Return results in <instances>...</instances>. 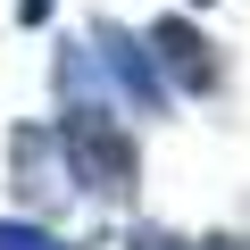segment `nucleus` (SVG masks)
Segmentation results:
<instances>
[{
  "mask_svg": "<svg viewBox=\"0 0 250 250\" xmlns=\"http://www.w3.org/2000/svg\"><path fill=\"white\" fill-rule=\"evenodd\" d=\"M192 9H208V0H192Z\"/></svg>",
  "mask_w": 250,
  "mask_h": 250,
  "instance_id": "1a4fd4ad",
  "label": "nucleus"
},
{
  "mask_svg": "<svg viewBox=\"0 0 250 250\" xmlns=\"http://www.w3.org/2000/svg\"><path fill=\"white\" fill-rule=\"evenodd\" d=\"M59 150H67V175L83 200L100 208H125L142 184V142L108 100H59Z\"/></svg>",
  "mask_w": 250,
  "mask_h": 250,
  "instance_id": "f257e3e1",
  "label": "nucleus"
},
{
  "mask_svg": "<svg viewBox=\"0 0 250 250\" xmlns=\"http://www.w3.org/2000/svg\"><path fill=\"white\" fill-rule=\"evenodd\" d=\"M150 59H159V75H167L175 100H208L225 83V59H217V42L192 17H150Z\"/></svg>",
  "mask_w": 250,
  "mask_h": 250,
  "instance_id": "7ed1b4c3",
  "label": "nucleus"
},
{
  "mask_svg": "<svg viewBox=\"0 0 250 250\" xmlns=\"http://www.w3.org/2000/svg\"><path fill=\"white\" fill-rule=\"evenodd\" d=\"M0 250H75V242L42 217H0Z\"/></svg>",
  "mask_w": 250,
  "mask_h": 250,
  "instance_id": "39448f33",
  "label": "nucleus"
},
{
  "mask_svg": "<svg viewBox=\"0 0 250 250\" xmlns=\"http://www.w3.org/2000/svg\"><path fill=\"white\" fill-rule=\"evenodd\" d=\"M17 25H50V0H17Z\"/></svg>",
  "mask_w": 250,
  "mask_h": 250,
  "instance_id": "0eeeda50",
  "label": "nucleus"
},
{
  "mask_svg": "<svg viewBox=\"0 0 250 250\" xmlns=\"http://www.w3.org/2000/svg\"><path fill=\"white\" fill-rule=\"evenodd\" d=\"M208 250H250V233H200Z\"/></svg>",
  "mask_w": 250,
  "mask_h": 250,
  "instance_id": "6e6552de",
  "label": "nucleus"
},
{
  "mask_svg": "<svg viewBox=\"0 0 250 250\" xmlns=\"http://www.w3.org/2000/svg\"><path fill=\"white\" fill-rule=\"evenodd\" d=\"M9 175H17V200H25V217H50V208L75 192V175H67V150H59V125H17V134H9Z\"/></svg>",
  "mask_w": 250,
  "mask_h": 250,
  "instance_id": "20e7f679",
  "label": "nucleus"
},
{
  "mask_svg": "<svg viewBox=\"0 0 250 250\" xmlns=\"http://www.w3.org/2000/svg\"><path fill=\"white\" fill-rule=\"evenodd\" d=\"M125 250H208V242H192V233H175V225H134Z\"/></svg>",
  "mask_w": 250,
  "mask_h": 250,
  "instance_id": "423d86ee",
  "label": "nucleus"
},
{
  "mask_svg": "<svg viewBox=\"0 0 250 250\" xmlns=\"http://www.w3.org/2000/svg\"><path fill=\"white\" fill-rule=\"evenodd\" d=\"M92 59H100V75L117 83V100L125 108H142V117H167L175 108V92H167V75H159V59H150V34H134V25H117V17H92Z\"/></svg>",
  "mask_w": 250,
  "mask_h": 250,
  "instance_id": "f03ea898",
  "label": "nucleus"
}]
</instances>
